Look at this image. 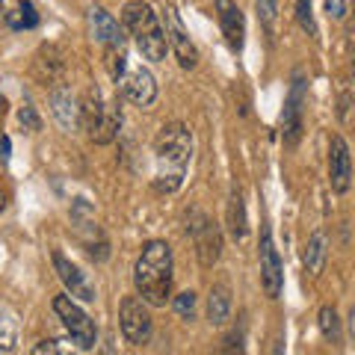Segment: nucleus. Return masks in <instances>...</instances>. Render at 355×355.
Listing matches in <instances>:
<instances>
[{"mask_svg": "<svg viewBox=\"0 0 355 355\" xmlns=\"http://www.w3.org/2000/svg\"><path fill=\"white\" fill-rule=\"evenodd\" d=\"M154 157H157V175H154V190L160 196H172L181 190L187 166L193 157V133L181 121L166 125L154 139Z\"/></svg>", "mask_w": 355, "mask_h": 355, "instance_id": "f257e3e1", "label": "nucleus"}, {"mask_svg": "<svg viewBox=\"0 0 355 355\" xmlns=\"http://www.w3.org/2000/svg\"><path fill=\"white\" fill-rule=\"evenodd\" d=\"M172 249L163 240H151L142 246L137 266H133V284L142 302L151 308H163L166 299L172 296Z\"/></svg>", "mask_w": 355, "mask_h": 355, "instance_id": "f03ea898", "label": "nucleus"}, {"mask_svg": "<svg viewBox=\"0 0 355 355\" xmlns=\"http://www.w3.org/2000/svg\"><path fill=\"white\" fill-rule=\"evenodd\" d=\"M121 24H125L133 44H137L139 53L148 62H163L166 60V51H169L166 30L160 27V18L148 3L130 0V3L125 6V12H121Z\"/></svg>", "mask_w": 355, "mask_h": 355, "instance_id": "7ed1b4c3", "label": "nucleus"}, {"mask_svg": "<svg viewBox=\"0 0 355 355\" xmlns=\"http://www.w3.org/2000/svg\"><path fill=\"white\" fill-rule=\"evenodd\" d=\"M53 311H57V317L62 320V326H65V331H69V338H71V343L77 349H92L95 347L98 329H95L92 320H89L86 311L74 302L71 293L53 299Z\"/></svg>", "mask_w": 355, "mask_h": 355, "instance_id": "20e7f679", "label": "nucleus"}, {"mask_svg": "<svg viewBox=\"0 0 355 355\" xmlns=\"http://www.w3.org/2000/svg\"><path fill=\"white\" fill-rule=\"evenodd\" d=\"M187 231L196 243V254H198V263L202 266H214L222 254V231L214 219L202 210H190L187 214Z\"/></svg>", "mask_w": 355, "mask_h": 355, "instance_id": "39448f33", "label": "nucleus"}, {"mask_svg": "<svg viewBox=\"0 0 355 355\" xmlns=\"http://www.w3.org/2000/svg\"><path fill=\"white\" fill-rule=\"evenodd\" d=\"M119 323H121V335L133 347H146L151 340V314L142 299L137 296H125L119 308Z\"/></svg>", "mask_w": 355, "mask_h": 355, "instance_id": "423d86ee", "label": "nucleus"}, {"mask_svg": "<svg viewBox=\"0 0 355 355\" xmlns=\"http://www.w3.org/2000/svg\"><path fill=\"white\" fill-rule=\"evenodd\" d=\"M163 21H166V42H169V48L175 51V60L181 62V69H196L198 65V51L190 39V33H187L181 15H178L175 6H166L163 9Z\"/></svg>", "mask_w": 355, "mask_h": 355, "instance_id": "0eeeda50", "label": "nucleus"}, {"mask_svg": "<svg viewBox=\"0 0 355 355\" xmlns=\"http://www.w3.org/2000/svg\"><path fill=\"white\" fill-rule=\"evenodd\" d=\"M329 184L335 193H349L352 187V154L343 137H331L329 142Z\"/></svg>", "mask_w": 355, "mask_h": 355, "instance_id": "6e6552de", "label": "nucleus"}, {"mask_svg": "<svg viewBox=\"0 0 355 355\" xmlns=\"http://www.w3.org/2000/svg\"><path fill=\"white\" fill-rule=\"evenodd\" d=\"M261 284H263V293L270 299H279L282 296V287H284V270H282V258L272 246V237H270V228H263L261 234Z\"/></svg>", "mask_w": 355, "mask_h": 355, "instance_id": "1a4fd4ad", "label": "nucleus"}, {"mask_svg": "<svg viewBox=\"0 0 355 355\" xmlns=\"http://www.w3.org/2000/svg\"><path fill=\"white\" fill-rule=\"evenodd\" d=\"M119 86H121V95L137 107H151L154 101H157V80H154V74L148 69H142V65L139 69L125 71Z\"/></svg>", "mask_w": 355, "mask_h": 355, "instance_id": "9d476101", "label": "nucleus"}, {"mask_svg": "<svg viewBox=\"0 0 355 355\" xmlns=\"http://www.w3.org/2000/svg\"><path fill=\"white\" fill-rule=\"evenodd\" d=\"M53 270H57L60 282L65 284V291H69L74 299H80V302H95V284L86 279V272L77 263H71L65 254L53 252Z\"/></svg>", "mask_w": 355, "mask_h": 355, "instance_id": "9b49d317", "label": "nucleus"}, {"mask_svg": "<svg viewBox=\"0 0 355 355\" xmlns=\"http://www.w3.org/2000/svg\"><path fill=\"white\" fill-rule=\"evenodd\" d=\"M216 18L222 27V36H225L231 51H243L246 44V21L234 0H216Z\"/></svg>", "mask_w": 355, "mask_h": 355, "instance_id": "f8f14e48", "label": "nucleus"}, {"mask_svg": "<svg viewBox=\"0 0 355 355\" xmlns=\"http://www.w3.org/2000/svg\"><path fill=\"white\" fill-rule=\"evenodd\" d=\"M302 104H305V83H302V74H296L291 95H287V104H284V142L287 146H296L299 137H302Z\"/></svg>", "mask_w": 355, "mask_h": 355, "instance_id": "ddd939ff", "label": "nucleus"}, {"mask_svg": "<svg viewBox=\"0 0 355 355\" xmlns=\"http://www.w3.org/2000/svg\"><path fill=\"white\" fill-rule=\"evenodd\" d=\"M51 107H53V116H57V121L65 130H77V125H80V107H77L69 86L53 83V89H51Z\"/></svg>", "mask_w": 355, "mask_h": 355, "instance_id": "4468645a", "label": "nucleus"}, {"mask_svg": "<svg viewBox=\"0 0 355 355\" xmlns=\"http://www.w3.org/2000/svg\"><path fill=\"white\" fill-rule=\"evenodd\" d=\"M89 27H92V36L98 39L107 48V44H125V24H119V21L104 12L101 6L89 9Z\"/></svg>", "mask_w": 355, "mask_h": 355, "instance_id": "2eb2a0df", "label": "nucleus"}, {"mask_svg": "<svg viewBox=\"0 0 355 355\" xmlns=\"http://www.w3.org/2000/svg\"><path fill=\"white\" fill-rule=\"evenodd\" d=\"M119 128H121V110H119V101H110L104 104V113L98 119V125L89 130L95 146H110L116 137H119Z\"/></svg>", "mask_w": 355, "mask_h": 355, "instance_id": "dca6fc26", "label": "nucleus"}, {"mask_svg": "<svg viewBox=\"0 0 355 355\" xmlns=\"http://www.w3.org/2000/svg\"><path fill=\"white\" fill-rule=\"evenodd\" d=\"M326 258H329V243H326V234L323 231H314V234L308 237L305 249H302V263L311 275H320L326 266Z\"/></svg>", "mask_w": 355, "mask_h": 355, "instance_id": "f3484780", "label": "nucleus"}, {"mask_svg": "<svg viewBox=\"0 0 355 355\" xmlns=\"http://www.w3.org/2000/svg\"><path fill=\"white\" fill-rule=\"evenodd\" d=\"M231 317V291L225 284H216L210 287V296H207V320L214 326H225Z\"/></svg>", "mask_w": 355, "mask_h": 355, "instance_id": "a211bd4d", "label": "nucleus"}, {"mask_svg": "<svg viewBox=\"0 0 355 355\" xmlns=\"http://www.w3.org/2000/svg\"><path fill=\"white\" fill-rule=\"evenodd\" d=\"M228 231H231V237H234L237 243H243V240H246V234H249L246 205H243V196H240L237 187L231 190V198H228Z\"/></svg>", "mask_w": 355, "mask_h": 355, "instance_id": "6ab92c4d", "label": "nucleus"}, {"mask_svg": "<svg viewBox=\"0 0 355 355\" xmlns=\"http://www.w3.org/2000/svg\"><path fill=\"white\" fill-rule=\"evenodd\" d=\"M104 113V98L98 92V86H89L86 95H83V104H80V125L86 130H92L98 125V119Z\"/></svg>", "mask_w": 355, "mask_h": 355, "instance_id": "aec40b11", "label": "nucleus"}, {"mask_svg": "<svg viewBox=\"0 0 355 355\" xmlns=\"http://www.w3.org/2000/svg\"><path fill=\"white\" fill-rule=\"evenodd\" d=\"M3 21L12 30H36L39 27V12L30 0H18V6L12 9V12H6Z\"/></svg>", "mask_w": 355, "mask_h": 355, "instance_id": "412c9836", "label": "nucleus"}, {"mask_svg": "<svg viewBox=\"0 0 355 355\" xmlns=\"http://www.w3.org/2000/svg\"><path fill=\"white\" fill-rule=\"evenodd\" d=\"M18 347V317L6 305H0V352H12Z\"/></svg>", "mask_w": 355, "mask_h": 355, "instance_id": "4be33fe9", "label": "nucleus"}, {"mask_svg": "<svg viewBox=\"0 0 355 355\" xmlns=\"http://www.w3.org/2000/svg\"><path fill=\"white\" fill-rule=\"evenodd\" d=\"M36 65H39V74L44 77V80L53 83V80L60 77V71H62V57H60V51L53 48V44H42Z\"/></svg>", "mask_w": 355, "mask_h": 355, "instance_id": "5701e85b", "label": "nucleus"}, {"mask_svg": "<svg viewBox=\"0 0 355 355\" xmlns=\"http://www.w3.org/2000/svg\"><path fill=\"white\" fill-rule=\"evenodd\" d=\"M104 57H107V69H110V77L119 83L125 77V69H128V51L125 44H107L104 48Z\"/></svg>", "mask_w": 355, "mask_h": 355, "instance_id": "b1692460", "label": "nucleus"}, {"mask_svg": "<svg viewBox=\"0 0 355 355\" xmlns=\"http://www.w3.org/2000/svg\"><path fill=\"white\" fill-rule=\"evenodd\" d=\"M320 331L329 338V340H338L340 338V320H338V311L326 305L320 308Z\"/></svg>", "mask_w": 355, "mask_h": 355, "instance_id": "393cba45", "label": "nucleus"}, {"mask_svg": "<svg viewBox=\"0 0 355 355\" xmlns=\"http://www.w3.org/2000/svg\"><path fill=\"white\" fill-rule=\"evenodd\" d=\"M254 9H258V18L266 33H272L275 18H279V0H254Z\"/></svg>", "mask_w": 355, "mask_h": 355, "instance_id": "a878e982", "label": "nucleus"}, {"mask_svg": "<svg viewBox=\"0 0 355 355\" xmlns=\"http://www.w3.org/2000/svg\"><path fill=\"white\" fill-rule=\"evenodd\" d=\"M296 21L311 39H317V24H314V15H311V0H296Z\"/></svg>", "mask_w": 355, "mask_h": 355, "instance_id": "bb28decb", "label": "nucleus"}, {"mask_svg": "<svg viewBox=\"0 0 355 355\" xmlns=\"http://www.w3.org/2000/svg\"><path fill=\"white\" fill-rule=\"evenodd\" d=\"M172 305H175V314L181 317V320H193V317H196V293H193V291L178 293Z\"/></svg>", "mask_w": 355, "mask_h": 355, "instance_id": "cd10ccee", "label": "nucleus"}, {"mask_svg": "<svg viewBox=\"0 0 355 355\" xmlns=\"http://www.w3.org/2000/svg\"><path fill=\"white\" fill-rule=\"evenodd\" d=\"M65 352H71V347H62L60 340H42L33 347V355H65Z\"/></svg>", "mask_w": 355, "mask_h": 355, "instance_id": "c85d7f7f", "label": "nucleus"}, {"mask_svg": "<svg viewBox=\"0 0 355 355\" xmlns=\"http://www.w3.org/2000/svg\"><path fill=\"white\" fill-rule=\"evenodd\" d=\"M18 121L24 125V130H33V133L42 128V121H39V116H36V110H33L30 104H24V107L18 110Z\"/></svg>", "mask_w": 355, "mask_h": 355, "instance_id": "c756f323", "label": "nucleus"}, {"mask_svg": "<svg viewBox=\"0 0 355 355\" xmlns=\"http://www.w3.org/2000/svg\"><path fill=\"white\" fill-rule=\"evenodd\" d=\"M326 12H329V18L340 21L347 15V3H343V0H326Z\"/></svg>", "mask_w": 355, "mask_h": 355, "instance_id": "7c9ffc66", "label": "nucleus"}, {"mask_svg": "<svg viewBox=\"0 0 355 355\" xmlns=\"http://www.w3.org/2000/svg\"><path fill=\"white\" fill-rule=\"evenodd\" d=\"M349 331H352V340H355V308L349 311Z\"/></svg>", "mask_w": 355, "mask_h": 355, "instance_id": "2f4dec72", "label": "nucleus"}, {"mask_svg": "<svg viewBox=\"0 0 355 355\" xmlns=\"http://www.w3.org/2000/svg\"><path fill=\"white\" fill-rule=\"evenodd\" d=\"M6 18V9H3V0H0V21Z\"/></svg>", "mask_w": 355, "mask_h": 355, "instance_id": "473e14b6", "label": "nucleus"}, {"mask_svg": "<svg viewBox=\"0 0 355 355\" xmlns=\"http://www.w3.org/2000/svg\"><path fill=\"white\" fill-rule=\"evenodd\" d=\"M352 74H355V60H352Z\"/></svg>", "mask_w": 355, "mask_h": 355, "instance_id": "72a5a7b5", "label": "nucleus"}]
</instances>
